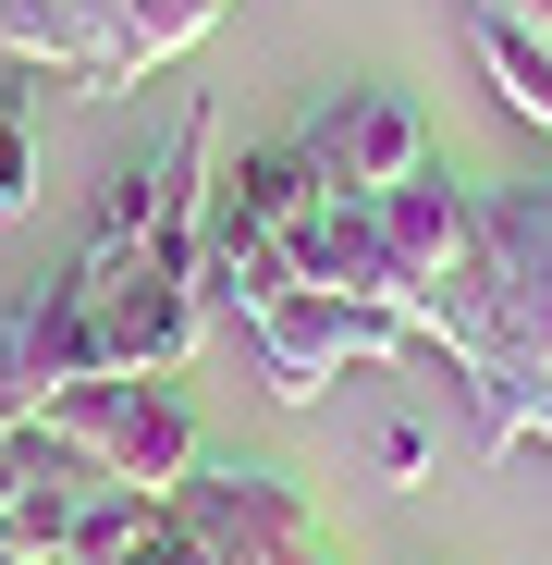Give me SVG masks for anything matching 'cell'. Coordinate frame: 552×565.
Wrapping results in <instances>:
<instances>
[{
  "instance_id": "1",
  "label": "cell",
  "mask_w": 552,
  "mask_h": 565,
  "mask_svg": "<svg viewBox=\"0 0 552 565\" xmlns=\"http://www.w3.org/2000/svg\"><path fill=\"white\" fill-rule=\"evenodd\" d=\"M62 296H74V320H86L99 382H111V369H136V382H184V356L209 344L197 270H184V258H148L136 234H86V258L62 270Z\"/></svg>"
},
{
  "instance_id": "2",
  "label": "cell",
  "mask_w": 552,
  "mask_h": 565,
  "mask_svg": "<svg viewBox=\"0 0 552 565\" xmlns=\"http://www.w3.org/2000/svg\"><path fill=\"white\" fill-rule=\"evenodd\" d=\"M479 234H491V356L467 369V406L479 430H504V406L552 369V172L479 198Z\"/></svg>"
},
{
  "instance_id": "3",
  "label": "cell",
  "mask_w": 552,
  "mask_h": 565,
  "mask_svg": "<svg viewBox=\"0 0 552 565\" xmlns=\"http://www.w3.org/2000/svg\"><path fill=\"white\" fill-rule=\"evenodd\" d=\"M62 455H86L99 480L123 492H184V467H197V406H184L172 382H136V369H111V382H74L50 418H37Z\"/></svg>"
},
{
  "instance_id": "4",
  "label": "cell",
  "mask_w": 552,
  "mask_h": 565,
  "mask_svg": "<svg viewBox=\"0 0 552 565\" xmlns=\"http://www.w3.org/2000/svg\"><path fill=\"white\" fill-rule=\"evenodd\" d=\"M246 344H258V369H270V394H283V406H307L320 382H344L356 356H430L418 320L368 308V296H332V282H283V296L246 320Z\"/></svg>"
},
{
  "instance_id": "5",
  "label": "cell",
  "mask_w": 552,
  "mask_h": 565,
  "mask_svg": "<svg viewBox=\"0 0 552 565\" xmlns=\"http://www.w3.org/2000/svg\"><path fill=\"white\" fill-rule=\"evenodd\" d=\"M221 136H209V111H184L148 160H123L111 172V210H99V234H136L148 258H184V270H197V222H209V160Z\"/></svg>"
},
{
  "instance_id": "6",
  "label": "cell",
  "mask_w": 552,
  "mask_h": 565,
  "mask_svg": "<svg viewBox=\"0 0 552 565\" xmlns=\"http://www.w3.org/2000/svg\"><path fill=\"white\" fill-rule=\"evenodd\" d=\"M295 148L320 160V184H332V198H381V184L430 172V124H418V99H405V86H344V99H320Z\"/></svg>"
},
{
  "instance_id": "7",
  "label": "cell",
  "mask_w": 552,
  "mask_h": 565,
  "mask_svg": "<svg viewBox=\"0 0 552 565\" xmlns=\"http://www.w3.org/2000/svg\"><path fill=\"white\" fill-rule=\"evenodd\" d=\"M74 382H99V356H86V320L62 282H37V296L0 320V430H37Z\"/></svg>"
},
{
  "instance_id": "8",
  "label": "cell",
  "mask_w": 552,
  "mask_h": 565,
  "mask_svg": "<svg viewBox=\"0 0 552 565\" xmlns=\"http://www.w3.org/2000/svg\"><path fill=\"white\" fill-rule=\"evenodd\" d=\"M479 25V62H491V86H504V99L552 136V38H528V25H504V13H467Z\"/></svg>"
},
{
  "instance_id": "9",
  "label": "cell",
  "mask_w": 552,
  "mask_h": 565,
  "mask_svg": "<svg viewBox=\"0 0 552 565\" xmlns=\"http://www.w3.org/2000/svg\"><path fill=\"white\" fill-rule=\"evenodd\" d=\"M37 198V136H25V99H0V222Z\"/></svg>"
},
{
  "instance_id": "10",
  "label": "cell",
  "mask_w": 552,
  "mask_h": 565,
  "mask_svg": "<svg viewBox=\"0 0 552 565\" xmlns=\"http://www.w3.org/2000/svg\"><path fill=\"white\" fill-rule=\"evenodd\" d=\"M491 443H552V369H540V382L504 406V430H491Z\"/></svg>"
},
{
  "instance_id": "11",
  "label": "cell",
  "mask_w": 552,
  "mask_h": 565,
  "mask_svg": "<svg viewBox=\"0 0 552 565\" xmlns=\"http://www.w3.org/2000/svg\"><path fill=\"white\" fill-rule=\"evenodd\" d=\"M0 516H13V443H0Z\"/></svg>"
},
{
  "instance_id": "12",
  "label": "cell",
  "mask_w": 552,
  "mask_h": 565,
  "mask_svg": "<svg viewBox=\"0 0 552 565\" xmlns=\"http://www.w3.org/2000/svg\"><path fill=\"white\" fill-rule=\"evenodd\" d=\"M0 565H25V541H13V529H0Z\"/></svg>"
},
{
  "instance_id": "13",
  "label": "cell",
  "mask_w": 552,
  "mask_h": 565,
  "mask_svg": "<svg viewBox=\"0 0 552 565\" xmlns=\"http://www.w3.org/2000/svg\"><path fill=\"white\" fill-rule=\"evenodd\" d=\"M25 565H74V553H25Z\"/></svg>"
}]
</instances>
